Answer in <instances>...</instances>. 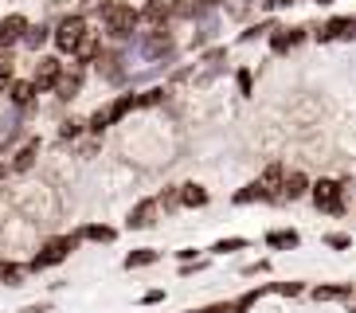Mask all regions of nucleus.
Wrapping results in <instances>:
<instances>
[{"label":"nucleus","instance_id":"1","mask_svg":"<svg viewBox=\"0 0 356 313\" xmlns=\"http://www.w3.org/2000/svg\"><path fill=\"white\" fill-rule=\"evenodd\" d=\"M348 196H353V180L348 177H317L314 188H309V204H314L321 216L341 219L348 211Z\"/></svg>","mask_w":356,"mask_h":313},{"label":"nucleus","instance_id":"2","mask_svg":"<svg viewBox=\"0 0 356 313\" xmlns=\"http://www.w3.org/2000/svg\"><path fill=\"white\" fill-rule=\"evenodd\" d=\"M137 24H141V8H134L129 0H106L102 4V28L110 40L129 43L137 35Z\"/></svg>","mask_w":356,"mask_h":313},{"label":"nucleus","instance_id":"3","mask_svg":"<svg viewBox=\"0 0 356 313\" xmlns=\"http://www.w3.org/2000/svg\"><path fill=\"white\" fill-rule=\"evenodd\" d=\"M79 243H83V239H79L74 231H71V235H51V239H43L40 250H35L32 259H28V271L40 274V271H51V266L67 262V259H71V250L79 247Z\"/></svg>","mask_w":356,"mask_h":313},{"label":"nucleus","instance_id":"4","mask_svg":"<svg viewBox=\"0 0 356 313\" xmlns=\"http://www.w3.org/2000/svg\"><path fill=\"white\" fill-rule=\"evenodd\" d=\"M90 35V28H86V16L83 12H71V16H63V20L55 24V51L63 55H74L79 47H83V40Z\"/></svg>","mask_w":356,"mask_h":313},{"label":"nucleus","instance_id":"5","mask_svg":"<svg viewBox=\"0 0 356 313\" xmlns=\"http://www.w3.org/2000/svg\"><path fill=\"white\" fill-rule=\"evenodd\" d=\"M137 51L145 55L149 63H165L168 55L177 51V40H172V31L168 28H149L141 40H137Z\"/></svg>","mask_w":356,"mask_h":313},{"label":"nucleus","instance_id":"6","mask_svg":"<svg viewBox=\"0 0 356 313\" xmlns=\"http://www.w3.org/2000/svg\"><path fill=\"white\" fill-rule=\"evenodd\" d=\"M317 43H348L356 40V16H329L314 28Z\"/></svg>","mask_w":356,"mask_h":313},{"label":"nucleus","instance_id":"7","mask_svg":"<svg viewBox=\"0 0 356 313\" xmlns=\"http://www.w3.org/2000/svg\"><path fill=\"white\" fill-rule=\"evenodd\" d=\"M305 40H314V28H305V24H293V28L274 31L266 43H270V55H290V51H298Z\"/></svg>","mask_w":356,"mask_h":313},{"label":"nucleus","instance_id":"8","mask_svg":"<svg viewBox=\"0 0 356 313\" xmlns=\"http://www.w3.org/2000/svg\"><path fill=\"white\" fill-rule=\"evenodd\" d=\"M231 204L235 208H251V204H274L278 208V192L270 184H262V180H251V184H243L231 192Z\"/></svg>","mask_w":356,"mask_h":313},{"label":"nucleus","instance_id":"9","mask_svg":"<svg viewBox=\"0 0 356 313\" xmlns=\"http://www.w3.org/2000/svg\"><path fill=\"white\" fill-rule=\"evenodd\" d=\"M63 74H67V67H63V59H55V55H43L40 63H35V74H32V83H35V90H55V86L63 83Z\"/></svg>","mask_w":356,"mask_h":313},{"label":"nucleus","instance_id":"10","mask_svg":"<svg viewBox=\"0 0 356 313\" xmlns=\"http://www.w3.org/2000/svg\"><path fill=\"white\" fill-rule=\"evenodd\" d=\"M309 188H314V180L305 177L302 168H290V172H286V180H282V188H278V208L305 200V196H309Z\"/></svg>","mask_w":356,"mask_h":313},{"label":"nucleus","instance_id":"11","mask_svg":"<svg viewBox=\"0 0 356 313\" xmlns=\"http://www.w3.org/2000/svg\"><path fill=\"white\" fill-rule=\"evenodd\" d=\"M157 219H161V204H157V196H145V200H137L134 208H129L126 227H129V231H145V227H153Z\"/></svg>","mask_w":356,"mask_h":313},{"label":"nucleus","instance_id":"12","mask_svg":"<svg viewBox=\"0 0 356 313\" xmlns=\"http://www.w3.org/2000/svg\"><path fill=\"white\" fill-rule=\"evenodd\" d=\"M356 286L353 282H321V286H309V302H353Z\"/></svg>","mask_w":356,"mask_h":313},{"label":"nucleus","instance_id":"13","mask_svg":"<svg viewBox=\"0 0 356 313\" xmlns=\"http://www.w3.org/2000/svg\"><path fill=\"white\" fill-rule=\"evenodd\" d=\"M28 16H20V12H12V16H4L0 20V51H8V47H16V43H24V35H28Z\"/></svg>","mask_w":356,"mask_h":313},{"label":"nucleus","instance_id":"14","mask_svg":"<svg viewBox=\"0 0 356 313\" xmlns=\"http://www.w3.org/2000/svg\"><path fill=\"white\" fill-rule=\"evenodd\" d=\"M172 16H177L172 0H145V4H141V20H145L149 28H168Z\"/></svg>","mask_w":356,"mask_h":313},{"label":"nucleus","instance_id":"15","mask_svg":"<svg viewBox=\"0 0 356 313\" xmlns=\"http://www.w3.org/2000/svg\"><path fill=\"white\" fill-rule=\"evenodd\" d=\"M262 247H270V250H298V247H302V231H298V227H270L266 235H262Z\"/></svg>","mask_w":356,"mask_h":313},{"label":"nucleus","instance_id":"16","mask_svg":"<svg viewBox=\"0 0 356 313\" xmlns=\"http://www.w3.org/2000/svg\"><path fill=\"white\" fill-rule=\"evenodd\" d=\"M211 204V192L200 180H184L180 184V208H188V211H200V208H208Z\"/></svg>","mask_w":356,"mask_h":313},{"label":"nucleus","instance_id":"17","mask_svg":"<svg viewBox=\"0 0 356 313\" xmlns=\"http://www.w3.org/2000/svg\"><path fill=\"white\" fill-rule=\"evenodd\" d=\"M98 74H102L106 83H122V79H126V51H102Z\"/></svg>","mask_w":356,"mask_h":313},{"label":"nucleus","instance_id":"18","mask_svg":"<svg viewBox=\"0 0 356 313\" xmlns=\"http://www.w3.org/2000/svg\"><path fill=\"white\" fill-rule=\"evenodd\" d=\"M35 156H40V137H28L16 153H12L8 161V172H28V168L35 165Z\"/></svg>","mask_w":356,"mask_h":313},{"label":"nucleus","instance_id":"19","mask_svg":"<svg viewBox=\"0 0 356 313\" xmlns=\"http://www.w3.org/2000/svg\"><path fill=\"white\" fill-rule=\"evenodd\" d=\"M74 235H79V239H86V243H98V247L118 243V227H110V223H83Z\"/></svg>","mask_w":356,"mask_h":313},{"label":"nucleus","instance_id":"20","mask_svg":"<svg viewBox=\"0 0 356 313\" xmlns=\"http://www.w3.org/2000/svg\"><path fill=\"white\" fill-rule=\"evenodd\" d=\"M83 74H86V67H79V63H74L71 71L63 74V83L55 86V94H59L63 102H71V98H79V90H83Z\"/></svg>","mask_w":356,"mask_h":313},{"label":"nucleus","instance_id":"21","mask_svg":"<svg viewBox=\"0 0 356 313\" xmlns=\"http://www.w3.org/2000/svg\"><path fill=\"white\" fill-rule=\"evenodd\" d=\"M157 262H161V250L137 247V250H129L126 259H122V266H126V271H141V266H157Z\"/></svg>","mask_w":356,"mask_h":313},{"label":"nucleus","instance_id":"22","mask_svg":"<svg viewBox=\"0 0 356 313\" xmlns=\"http://www.w3.org/2000/svg\"><path fill=\"white\" fill-rule=\"evenodd\" d=\"M172 8L180 20H204L211 12V0H172Z\"/></svg>","mask_w":356,"mask_h":313},{"label":"nucleus","instance_id":"23","mask_svg":"<svg viewBox=\"0 0 356 313\" xmlns=\"http://www.w3.org/2000/svg\"><path fill=\"white\" fill-rule=\"evenodd\" d=\"M28 266H24V262H12V259H0V282H4V286H24V282H28Z\"/></svg>","mask_w":356,"mask_h":313},{"label":"nucleus","instance_id":"24","mask_svg":"<svg viewBox=\"0 0 356 313\" xmlns=\"http://www.w3.org/2000/svg\"><path fill=\"white\" fill-rule=\"evenodd\" d=\"M74 59H79V67H86V63H98V59H102V35H98V31H90V35L83 40V47L74 51Z\"/></svg>","mask_w":356,"mask_h":313},{"label":"nucleus","instance_id":"25","mask_svg":"<svg viewBox=\"0 0 356 313\" xmlns=\"http://www.w3.org/2000/svg\"><path fill=\"white\" fill-rule=\"evenodd\" d=\"M254 247V243L251 239H247V235H227V239H216V243H211V255H239V250H251Z\"/></svg>","mask_w":356,"mask_h":313},{"label":"nucleus","instance_id":"26","mask_svg":"<svg viewBox=\"0 0 356 313\" xmlns=\"http://www.w3.org/2000/svg\"><path fill=\"white\" fill-rule=\"evenodd\" d=\"M35 83L32 79H16V83H12V90H8V98H12V106H32L35 102Z\"/></svg>","mask_w":356,"mask_h":313},{"label":"nucleus","instance_id":"27","mask_svg":"<svg viewBox=\"0 0 356 313\" xmlns=\"http://www.w3.org/2000/svg\"><path fill=\"white\" fill-rule=\"evenodd\" d=\"M51 35H55V31L47 28V24H32V28H28V35H24V47H28V51H40Z\"/></svg>","mask_w":356,"mask_h":313},{"label":"nucleus","instance_id":"28","mask_svg":"<svg viewBox=\"0 0 356 313\" xmlns=\"http://www.w3.org/2000/svg\"><path fill=\"white\" fill-rule=\"evenodd\" d=\"M286 172H290V168H286V161H270V165L262 168V184H270L274 192H278V188H282V180H286Z\"/></svg>","mask_w":356,"mask_h":313},{"label":"nucleus","instance_id":"29","mask_svg":"<svg viewBox=\"0 0 356 313\" xmlns=\"http://www.w3.org/2000/svg\"><path fill=\"white\" fill-rule=\"evenodd\" d=\"M168 102V90L165 86H149V90L137 94V110H149V106H165Z\"/></svg>","mask_w":356,"mask_h":313},{"label":"nucleus","instance_id":"30","mask_svg":"<svg viewBox=\"0 0 356 313\" xmlns=\"http://www.w3.org/2000/svg\"><path fill=\"white\" fill-rule=\"evenodd\" d=\"M157 204H161V211H180V184H168V188H161V196H157Z\"/></svg>","mask_w":356,"mask_h":313},{"label":"nucleus","instance_id":"31","mask_svg":"<svg viewBox=\"0 0 356 313\" xmlns=\"http://www.w3.org/2000/svg\"><path fill=\"white\" fill-rule=\"evenodd\" d=\"M321 243H325L329 250H348V247H353V235L333 227V231H325V235H321Z\"/></svg>","mask_w":356,"mask_h":313},{"label":"nucleus","instance_id":"32","mask_svg":"<svg viewBox=\"0 0 356 313\" xmlns=\"http://www.w3.org/2000/svg\"><path fill=\"white\" fill-rule=\"evenodd\" d=\"M278 294L282 298H309V286L302 278H290V282H278Z\"/></svg>","mask_w":356,"mask_h":313},{"label":"nucleus","instance_id":"33","mask_svg":"<svg viewBox=\"0 0 356 313\" xmlns=\"http://www.w3.org/2000/svg\"><path fill=\"white\" fill-rule=\"evenodd\" d=\"M227 16L251 28V0H231V4H227Z\"/></svg>","mask_w":356,"mask_h":313},{"label":"nucleus","instance_id":"34","mask_svg":"<svg viewBox=\"0 0 356 313\" xmlns=\"http://www.w3.org/2000/svg\"><path fill=\"white\" fill-rule=\"evenodd\" d=\"M16 83V67H12V55H0V90H12Z\"/></svg>","mask_w":356,"mask_h":313},{"label":"nucleus","instance_id":"35","mask_svg":"<svg viewBox=\"0 0 356 313\" xmlns=\"http://www.w3.org/2000/svg\"><path fill=\"white\" fill-rule=\"evenodd\" d=\"M86 134V122H79V118H67L63 125H59V137L63 141H74V137H83Z\"/></svg>","mask_w":356,"mask_h":313},{"label":"nucleus","instance_id":"36","mask_svg":"<svg viewBox=\"0 0 356 313\" xmlns=\"http://www.w3.org/2000/svg\"><path fill=\"white\" fill-rule=\"evenodd\" d=\"M235 83H239V94L247 98V94L254 90V71L251 67H235Z\"/></svg>","mask_w":356,"mask_h":313},{"label":"nucleus","instance_id":"37","mask_svg":"<svg viewBox=\"0 0 356 313\" xmlns=\"http://www.w3.org/2000/svg\"><path fill=\"white\" fill-rule=\"evenodd\" d=\"M211 266V259H196V262H180V278H192V274H204Z\"/></svg>","mask_w":356,"mask_h":313},{"label":"nucleus","instance_id":"38","mask_svg":"<svg viewBox=\"0 0 356 313\" xmlns=\"http://www.w3.org/2000/svg\"><path fill=\"white\" fill-rule=\"evenodd\" d=\"M293 4H298V0H262L259 8L266 12V16H278V12H286V8H293Z\"/></svg>","mask_w":356,"mask_h":313},{"label":"nucleus","instance_id":"39","mask_svg":"<svg viewBox=\"0 0 356 313\" xmlns=\"http://www.w3.org/2000/svg\"><path fill=\"white\" fill-rule=\"evenodd\" d=\"M259 274H270V259H259V262L243 266V278H259Z\"/></svg>","mask_w":356,"mask_h":313},{"label":"nucleus","instance_id":"40","mask_svg":"<svg viewBox=\"0 0 356 313\" xmlns=\"http://www.w3.org/2000/svg\"><path fill=\"white\" fill-rule=\"evenodd\" d=\"M192 313H235V305L231 302H208V305H200V310H192Z\"/></svg>","mask_w":356,"mask_h":313},{"label":"nucleus","instance_id":"41","mask_svg":"<svg viewBox=\"0 0 356 313\" xmlns=\"http://www.w3.org/2000/svg\"><path fill=\"white\" fill-rule=\"evenodd\" d=\"M196 259H204V250H200V247H180L177 250V266H180V262H196Z\"/></svg>","mask_w":356,"mask_h":313},{"label":"nucleus","instance_id":"42","mask_svg":"<svg viewBox=\"0 0 356 313\" xmlns=\"http://www.w3.org/2000/svg\"><path fill=\"white\" fill-rule=\"evenodd\" d=\"M137 302H141V305H161V302H165V290H145Z\"/></svg>","mask_w":356,"mask_h":313},{"label":"nucleus","instance_id":"43","mask_svg":"<svg viewBox=\"0 0 356 313\" xmlns=\"http://www.w3.org/2000/svg\"><path fill=\"white\" fill-rule=\"evenodd\" d=\"M47 310H51V305H47V302H35V305H24L20 313H47Z\"/></svg>","mask_w":356,"mask_h":313},{"label":"nucleus","instance_id":"44","mask_svg":"<svg viewBox=\"0 0 356 313\" xmlns=\"http://www.w3.org/2000/svg\"><path fill=\"white\" fill-rule=\"evenodd\" d=\"M317 4H321V8H333V4H337V0H317Z\"/></svg>","mask_w":356,"mask_h":313},{"label":"nucleus","instance_id":"45","mask_svg":"<svg viewBox=\"0 0 356 313\" xmlns=\"http://www.w3.org/2000/svg\"><path fill=\"white\" fill-rule=\"evenodd\" d=\"M220 4H231V0H211V8H220Z\"/></svg>","mask_w":356,"mask_h":313},{"label":"nucleus","instance_id":"46","mask_svg":"<svg viewBox=\"0 0 356 313\" xmlns=\"http://www.w3.org/2000/svg\"><path fill=\"white\" fill-rule=\"evenodd\" d=\"M353 216H356V204H353Z\"/></svg>","mask_w":356,"mask_h":313},{"label":"nucleus","instance_id":"47","mask_svg":"<svg viewBox=\"0 0 356 313\" xmlns=\"http://www.w3.org/2000/svg\"><path fill=\"white\" fill-rule=\"evenodd\" d=\"M353 313H356V305H353Z\"/></svg>","mask_w":356,"mask_h":313}]
</instances>
